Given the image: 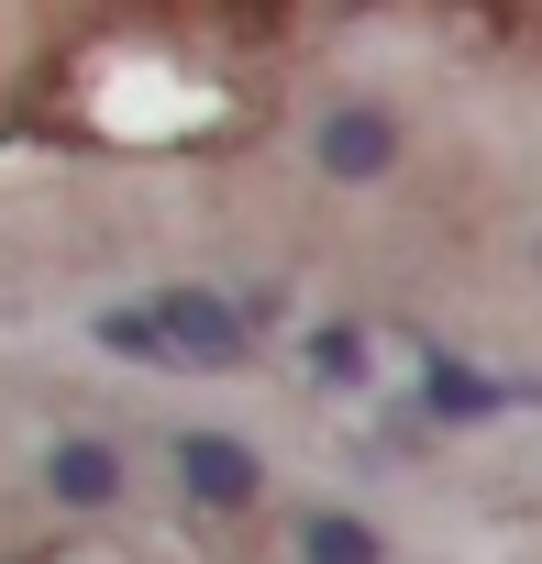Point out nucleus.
Listing matches in <instances>:
<instances>
[{
  "instance_id": "f257e3e1",
  "label": "nucleus",
  "mask_w": 542,
  "mask_h": 564,
  "mask_svg": "<svg viewBox=\"0 0 542 564\" xmlns=\"http://www.w3.org/2000/svg\"><path fill=\"white\" fill-rule=\"evenodd\" d=\"M144 322H155V366H177V377H232V366L254 355V344H243V311H232L221 289H155Z\"/></svg>"
},
{
  "instance_id": "f03ea898",
  "label": "nucleus",
  "mask_w": 542,
  "mask_h": 564,
  "mask_svg": "<svg viewBox=\"0 0 542 564\" xmlns=\"http://www.w3.org/2000/svg\"><path fill=\"white\" fill-rule=\"evenodd\" d=\"M311 155H322V177L377 188V177L399 166V111H377V100H333V111L311 122Z\"/></svg>"
},
{
  "instance_id": "20e7f679",
  "label": "nucleus",
  "mask_w": 542,
  "mask_h": 564,
  "mask_svg": "<svg viewBox=\"0 0 542 564\" xmlns=\"http://www.w3.org/2000/svg\"><path fill=\"white\" fill-rule=\"evenodd\" d=\"M45 498H56L67 520H100V509L122 498V454H111L100 432H56V454H45Z\"/></svg>"
},
{
  "instance_id": "6e6552de",
  "label": "nucleus",
  "mask_w": 542,
  "mask_h": 564,
  "mask_svg": "<svg viewBox=\"0 0 542 564\" xmlns=\"http://www.w3.org/2000/svg\"><path fill=\"white\" fill-rule=\"evenodd\" d=\"M531 265H542V232H531Z\"/></svg>"
},
{
  "instance_id": "7ed1b4c3",
  "label": "nucleus",
  "mask_w": 542,
  "mask_h": 564,
  "mask_svg": "<svg viewBox=\"0 0 542 564\" xmlns=\"http://www.w3.org/2000/svg\"><path fill=\"white\" fill-rule=\"evenodd\" d=\"M177 487H188L199 520H243V509L265 498V465H254L232 432H177Z\"/></svg>"
},
{
  "instance_id": "0eeeda50",
  "label": "nucleus",
  "mask_w": 542,
  "mask_h": 564,
  "mask_svg": "<svg viewBox=\"0 0 542 564\" xmlns=\"http://www.w3.org/2000/svg\"><path fill=\"white\" fill-rule=\"evenodd\" d=\"M311 377H322V388H355V377H366V333H355V322H322V333H311Z\"/></svg>"
},
{
  "instance_id": "39448f33",
  "label": "nucleus",
  "mask_w": 542,
  "mask_h": 564,
  "mask_svg": "<svg viewBox=\"0 0 542 564\" xmlns=\"http://www.w3.org/2000/svg\"><path fill=\"white\" fill-rule=\"evenodd\" d=\"M421 410H432V421H454V432H476V421L520 410V388H498V377H476V366L432 355V366H421Z\"/></svg>"
},
{
  "instance_id": "423d86ee",
  "label": "nucleus",
  "mask_w": 542,
  "mask_h": 564,
  "mask_svg": "<svg viewBox=\"0 0 542 564\" xmlns=\"http://www.w3.org/2000/svg\"><path fill=\"white\" fill-rule=\"evenodd\" d=\"M300 564H388V542L355 509H300Z\"/></svg>"
}]
</instances>
